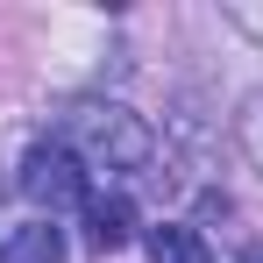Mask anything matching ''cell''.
<instances>
[{
	"instance_id": "obj_5",
	"label": "cell",
	"mask_w": 263,
	"mask_h": 263,
	"mask_svg": "<svg viewBox=\"0 0 263 263\" xmlns=\"http://www.w3.org/2000/svg\"><path fill=\"white\" fill-rule=\"evenodd\" d=\"M149 263H214V249L199 242V228L164 220V228H149Z\"/></svg>"
},
{
	"instance_id": "obj_3",
	"label": "cell",
	"mask_w": 263,
	"mask_h": 263,
	"mask_svg": "<svg viewBox=\"0 0 263 263\" xmlns=\"http://www.w3.org/2000/svg\"><path fill=\"white\" fill-rule=\"evenodd\" d=\"M86 235H92V249H128L135 242V206L121 192H92L86 199Z\"/></svg>"
},
{
	"instance_id": "obj_4",
	"label": "cell",
	"mask_w": 263,
	"mask_h": 263,
	"mask_svg": "<svg viewBox=\"0 0 263 263\" xmlns=\"http://www.w3.org/2000/svg\"><path fill=\"white\" fill-rule=\"evenodd\" d=\"M0 263H64V228L57 220H29L0 235Z\"/></svg>"
},
{
	"instance_id": "obj_1",
	"label": "cell",
	"mask_w": 263,
	"mask_h": 263,
	"mask_svg": "<svg viewBox=\"0 0 263 263\" xmlns=\"http://www.w3.org/2000/svg\"><path fill=\"white\" fill-rule=\"evenodd\" d=\"M57 142H71V149L86 157V171H142V164H149V128H142V114L107 107V100L71 107Z\"/></svg>"
},
{
	"instance_id": "obj_6",
	"label": "cell",
	"mask_w": 263,
	"mask_h": 263,
	"mask_svg": "<svg viewBox=\"0 0 263 263\" xmlns=\"http://www.w3.org/2000/svg\"><path fill=\"white\" fill-rule=\"evenodd\" d=\"M249 263H263V256H249Z\"/></svg>"
},
{
	"instance_id": "obj_2",
	"label": "cell",
	"mask_w": 263,
	"mask_h": 263,
	"mask_svg": "<svg viewBox=\"0 0 263 263\" xmlns=\"http://www.w3.org/2000/svg\"><path fill=\"white\" fill-rule=\"evenodd\" d=\"M22 192L57 220V214H71V206H86V199H92V171H86V157H79L71 142L50 135V142H36V149L22 157Z\"/></svg>"
}]
</instances>
